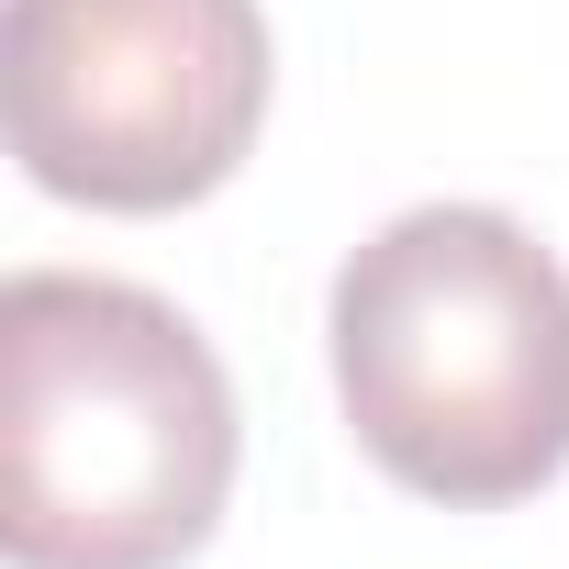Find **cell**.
<instances>
[{"instance_id":"3","label":"cell","mask_w":569,"mask_h":569,"mask_svg":"<svg viewBox=\"0 0 569 569\" xmlns=\"http://www.w3.org/2000/svg\"><path fill=\"white\" fill-rule=\"evenodd\" d=\"M0 112L46 201L79 212H190L268 123V12L257 0H12Z\"/></svg>"},{"instance_id":"2","label":"cell","mask_w":569,"mask_h":569,"mask_svg":"<svg viewBox=\"0 0 569 569\" xmlns=\"http://www.w3.org/2000/svg\"><path fill=\"white\" fill-rule=\"evenodd\" d=\"M336 402L380 480L502 513L569 469V268L491 201H425L336 268Z\"/></svg>"},{"instance_id":"1","label":"cell","mask_w":569,"mask_h":569,"mask_svg":"<svg viewBox=\"0 0 569 569\" xmlns=\"http://www.w3.org/2000/svg\"><path fill=\"white\" fill-rule=\"evenodd\" d=\"M234 491V380L134 279L0 291V547L12 569H179Z\"/></svg>"}]
</instances>
